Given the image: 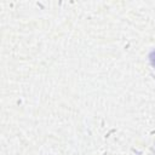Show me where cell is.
I'll list each match as a JSON object with an SVG mask.
<instances>
[{"instance_id":"obj_1","label":"cell","mask_w":155,"mask_h":155,"mask_svg":"<svg viewBox=\"0 0 155 155\" xmlns=\"http://www.w3.org/2000/svg\"><path fill=\"white\" fill-rule=\"evenodd\" d=\"M149 59H150V63H151V65L155 68V50L149 54Z\"/></svg>"}]
</instances>
